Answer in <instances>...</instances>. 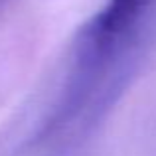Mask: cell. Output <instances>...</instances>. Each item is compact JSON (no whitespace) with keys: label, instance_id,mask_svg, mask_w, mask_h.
<instances>
[{"label":"cell","instance_id":"obj_1","mask_svg":"<svg viewBox=\"0 0 156 156\" xmlns=\"http://www.w3.org/2000/svg\"><path fill=\"white\" fill-rule=\"evenodd\" d=\"M113 2L126 8H134V10H146V8L156 6V0H113Z\"/></svg>","mask_w":156,"mask_h":156},{"label":"cell","instance_id":"obj_2","mask_svg":"<svg viewBox=\"0 0 156 156\" xmlns=\"http://www.w3.org/2000/svg\"><path fill=\"white\" fill-rule=\"evenodd\" d=\"M0 2H4V0H0Z\"/></svg>","mask_w":156,"mask_h":156}]
</instances>
